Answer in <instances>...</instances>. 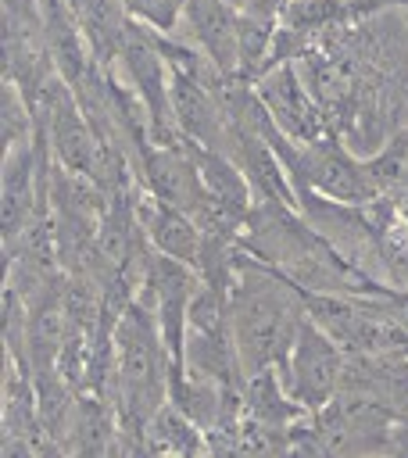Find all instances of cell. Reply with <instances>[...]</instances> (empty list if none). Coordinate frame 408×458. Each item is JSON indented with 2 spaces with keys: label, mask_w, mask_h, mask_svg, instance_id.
<instances>
[{
  "label": "cell",
  "mask_w": 408,
  "mask_h": 458,
  "mask_svg": "<svg viewBox=\"0 0 408 458\" xmlns=\"http://www.w3.org/2000/svg\"><path fill=\"white\" fill-rule=\"evenodd\" d=\"M229 318L243 372L251 376L258 369H279L297 340L301 322L308 318L304 290L240 247L229 283Z\"/></svg>",
  "instance_id": "cell-1"
},
{
  "label": "cell",
  "mask_w": 408,
  "mask_h": 458,
  "mask_svg": "<svg viewBox=\"0 0 408 458\" xmlns=\"http://www.w3.org/2000/svg\"><path fill=\"white\" fill-rule=\"evenodd\" d=\"M172 351L161 336L157 318L132 297L111 326V390L122 433L143 440L147 422L168 404L172 390Z\"/></svg>",
  "instance_id": "cell-2"
},
{
  "label": "cell",
  "mask_w": 408,
  "mask_h": 458,
  "mask_svg": "<svg viewBox=\"0 0 408 458\" xmlns=\"http://www.w3.org/2000/svg\"><path fill=\"white\" fill-rule=\"evenodd\" d=\"M279 376H283V386L290 390V397L301 408L319 411L344 386L347 351L322 326H315L311 318H304L301 329H297V340H293L290 354L279 365Z\"/></svg>",
  "instance_id": "cell-3"
},
{
  "label": "cell",
  "mask_w": 408,
  "mask_h": 458,
  "mask_svg": "<svg viewBox=\"0 0 408 458\" xmlns=\"http://www.w3.org/2000/svg\"><path fill=\"white\" fill-rule=\"evenodd\" d=\"M254 93H258L261 107L268 111L272 125L293 143H315V140L336 132L329 114L319 107V100L304 86V79L297 72V61L272 64L265 75L254 79Z\"/></svg>",
  "instance_id": "cell-4"
},
{
  "label": "cell",
  "mask_w": 408,
  "mask_h": 458,
  "mask_svg": "<svg viewBox=\"0 0 408 458\" xmlns=\"http://www.w3.org/2000/svg\"><path fill=\"white\" fill-rule=\"evenodd\" d=\"M175 36L208 54L218 72L240 79V7L233 0H190Z\"/></svg>",
  "instance_id": "cell-5"
},
{
  "label": "cell",
  "mask_w": 408,
  "mask_h": 458,
  "mask_svg": "<svg viewBox=\"0 0 408 458\" xmlns=\"http://www.w3.org/2000/svg\"><path fill=\"white\" fill-rule=\"evenodd\" d=\"M132 204H136V222H140L143 240L154 250H161V254H168V258L186 261V265L197 268L200 250H204V233L193 222V215L183 211V208H175V204H168V200H161V197H154L143 182H140Z\"/></svg>",
  "instance_id": "cell-6"
},
{
  "label": "cell",
  "mask_w": 408,
  "mask_h": 458,
  "mask_svg": "<svg viewBox=\"0 0 408 458\" xmlns=\"http://www.w3.org/2000/svg\"><path fill=\"white\" fill-rule=\"evenodd\" d=\"M122 419L111 397L97 390H79L72 429H68V451L72 454H118L122 451Z\"/></svg>",
  "instance_id": "cell-7"
},
{
  "label": "cell",
  "mask_w": 408,
  "mask_h": 458,
  "mask_svg": "<svg viewBox=\"0 0 408 458\" xmlns=\"http://www.w3.org/2000/svg\"><path fill=\"white\" fill-rule=\"evenodd\" d=\"M143 451H154V454H204L208 451V437H204V429L186 411H179L168 401L147 422V429H143Z\"/></svg>",
  "instance_id": "cell-8"
},
{
  "label": "cell",
  "mask_w": 408,
  "mask_h": 458,
  "mask_svg": "<svg viewBox=\"0 0 408 458\" xmlns=\"http://www.w3.org/2000/svg\"><path fill=\"white\" fill-rule=\"evenodd\" d=\"M365 172L376 186V193L401 197L408 190V125L394 129L372 154H361Z\"/></svg>",
  "instance_id": "cell-9"
},
{
  "label": "cell",
  "mask_w": 408,
  "mask_h": 458,
  "mask_svg": "<svg viewBox=\"0 0 408 458\" xmlns=\"http://www.w3.org/2000/svg\"><path fill=\"white\" fill-rule=\"evenodd\" d=\"M190 0H125V11L132 21L154 29V32H175L179 21H183V11H186Z\"/></svg>",
  "instance_id": "cell-10"
},
{
  "label": "cell",
  "mask_w": 408,
  "mask_h": 458,
  "mask_svg": "<svg viewBox=\"0 0 408 458\" xmlns=\"http://www.w3.org/2000/svg\"><path fill=\"white\" fill-rule=\"evenodd\" d=\"M397 218L404 222V229H408V190L397 197Z\"/></svg>",
  "instance_id": "cell-11"
},
{
  "label": "cell",
  "mask_w": 408,
  "mask_h": 458,
  "mask_svg": "<svg viewBox=\"0 0 408 458\" xmlns=\"http://www.w3.org/2000/svg\"><path fill=\"white\" fill-rule=\"evenodd\" d=\"M397 419H401V422H408V397L401 401V408H397Z\"/></svg>",
  "instance_id": "cell-12"
},
{
  "label": "cell",
  "mask_w": 408,
  "mask_h": 458,
  "mask_svg": "<svg viewBox=\"0 0 408 458\" xmlns=\"http://www.w3.org/2000/svg\"><path fill=\"white\" fill-rule=\"evenodd\" d=\"M404 21H408V7H404Z\"/></svg>",
  "instance_id": "cell-13"
}]
</instances>
